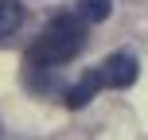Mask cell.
Masks as SVG:
<instances>
[{
    "label": "cell",
    "mask_w": 148,
    "mask_h": 140,
    "mask_svg": "<svg viewBox=\"0 0 148 140\" xmlns=\"http://www.w3.org/2000/svg\"><path fill=\"white\" fill-rule=\"evenodd\" d=\"M109 12H113V0H78V16H82L86 23L109 20Z\"/></svg>",
    "instance_id": "obj_5"
},
{
    "label": "cell",
    "mask_w": 148,
    "mask_h": 140,
    "mask_svg": "<svg viewBox=\"0 0 148 140\" xmlns=\"http://www.w3.org/2000/svg\"><path fill=\"white\" fill-rule=\"evenodd\" d=\"M97 89H101V74H97V70H90V74H82V78L66 89V97H62V101H66L70 109H82V105H86L90 97L97 94Z\"/></svg>",
    "instance_id": "obj_4"
},
{
    "label": "cell",
    "mask_w": 148,
    "mask_h": 140,
    "mask_svg": "<svg viewBox=\"0 0 148 140\" xmlns=\"http://www.w3.org/2000/svg\"><path fill=\"white\" fill-rule=\"evenodd\" d=\"M97 74H101V86H109V89H129L136 82V74H140V66H136V59L129 51H117V55H109V59L97 66Z\"/></svg>",
    "instance_id": "obj_2"
},
{
    "label": "cell",
    "mask_w": 148,
    "mask_h": 140,
    "mask_svg": "<svg viewBox=\"0 0 148 140\" xmlns=\"http://www.w3.org/2000/svg\"><path fill=\"white\" fill-rule=\"evenodd\" d=\"M23 23H27V12L20 0H0V43H12Z\"/></svg>",
    "instance_id": "obj_3"
},
{
    "label": "cell",
    "mask_w": 148,
    "mask_h": 140,
    "mask_svg": "<svg viewBox=\"0 0 148 140\" xmlns=\"http://www.w3.org/2000/svg\"><path fill=\"white\" fill-rule=\"evenodd\" d=\"M82 43H86V20L78 12H66L43 27V35L27 47V59L31 66H62L82 51Z\"/></svg>",
    "instance_id": "obj_1"
}]
</instances>
